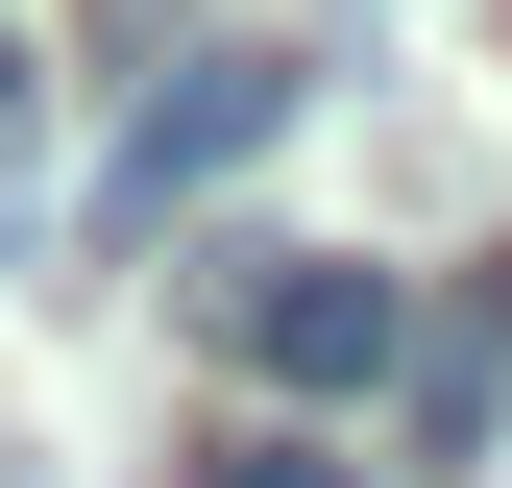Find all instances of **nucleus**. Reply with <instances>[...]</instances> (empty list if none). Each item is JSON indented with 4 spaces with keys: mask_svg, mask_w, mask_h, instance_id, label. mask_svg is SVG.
<instances>
[{
    "mask_svg": "<svg viewBox=\"0 0 512 488\" xmlns=\"http://www.w3.org/2000/svg\"><path fill=\"white\" fill-rule=\"evenodd\" d=\"M293 122V49H196V74H171L147 122H122V171H98V220H171V196H220L244 147H269Z\"/></svg>",
    "mask_w": 512,
    "mask_h": 488,
    "instance_id": "nucleus-2",
    "label": "nucleus"
},
{
    "mask_svg": "<svg viewBox=\"0 0 512 488\" xmlns=\"http://www.w3.org/2000/svg\"><path fill=\"white\" fill-rule=\"evenodd\" d=\"M0 147H25V49H0Z\"/></svg>",
    "mask_w": 512,
    "mask_h": 488,
    "instance_id": "nucleus-4",
    "label": "nucleus"
},
{
    "mask_svg": "<svg viewBox=\"0 0 512 488\" xmlns=\"http://www.w3.org/2000/svg\"><path fill=\"white\" fill-rule=\"evenodd\" d=\"M196 488H342V464H317V440H293V415H244V440H220Z\"/></svg>",
    "mask_w": 512,
    "mask_h": 488,
    "instance_id": "nucleus-3",
    "label": "nucleus"
},
{
    "mask_svg": "<svg viewBox=\"0 0 512 488\" xmlns=\"http://www.w3.org/2000/svg\"><path fill=\"white\" fill-rule=\"evenodd\" d=\"M220 342L269 366L293 415H342V391H415V293L366 269V244H220Z\"/></svg>",
    "mask_w": 512,
    "mask_h": 488,
    "instance_id": "nucleus-1",
    "label": "nucleus"
}]
</instances>
